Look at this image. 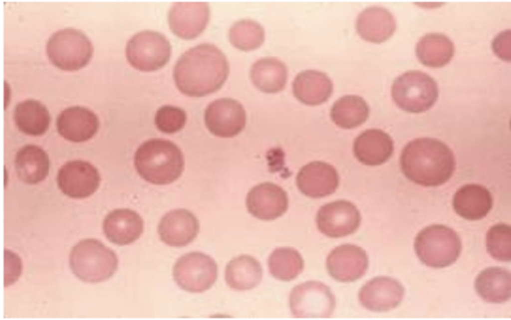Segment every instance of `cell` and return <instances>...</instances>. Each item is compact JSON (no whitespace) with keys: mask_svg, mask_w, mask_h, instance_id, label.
<instances>
[{"mask_svg":"<svg viewBox=\"0 0 511 320\" xmlns=\"http://www.w3.org/2000/svg\"><path fill=\"white\" fill-rule=\"evenodd\" d=\"M118 258L113 251L94 239L79 241L72 249L69 265L73 273L88 283L105 281L115 273Z\"/></svg>","mask_w":511,"mask_h":320,"instance_id":"cell-4","label":"cell"},{"mask_svg":"<svg viewBox=\"0 0 511 320\" xmlns=\"http://www.w3.org/2000/svg\"><path fill=\"white\" fill-rule=\"evenodd\" d=\"M493 204L492 196L485 187L478 184H468L455 193L453 199L455 211L462 218L477 220L486 217Z\"/></svg>","mask_w":511,"mask_h":320,"instance_id":"cell-23","label":"cell"},{"mask_svg":"<svg viewBox=\"0 0 511 320\" xmlns=\"http://www.w3.org/2000/svg\"><path fill=\"white\" fill-rule=\"evenodd\" d=\"M99 121L97 115L87 108L80 106L63 110L56 119L58 133L72 142H85L97 132Z\"/></svg>","mask_w":511,"mask_h":320,"instance_id":"cell-19","label":"cell"},{"mask_svg":"<svg viewBox=\"0 0 511 320\" xmlns=\"http://www.w3.org/2000/svg\"><path fill=\"white\" fill-rule=\"evenodd\" d=\"M126 57L129 63L142 71H155L169 61L171 46L162 33L145 30L134 34L127 42Z\"/></svg>","mask_w":511,"mask_h":320,"instance_id":"cell-8","label":"cell"},{"mask_svg":"<svg viewBox=\"0 0 511 320\" xmlns=\"http://www.w3.org/2000/svg\"><path fill=\"white\" fill-rule=\"evenodd\" d=\"M230 72L228 59L215 45L200 44L185 51L174 68L173 78L179 90L190 97H200L219 90Z\"/></svg>","mask_w":511,"mask_h":320,"instance_id":"cell-1","label":"cell"},{"mask_svg":"<svg viewBox=\"0 0 511 320\" xmlns=\"http://www.w3.org/2000/svg\"><path fill=\"white\" fill-rule=\"evenodd\" d=\"M335 298L328 286L317 281H308L291 291L289 306L297 318H327L334 311Z\"/></svg>","mask_w":511,"mask_h":320,"instance_id":"cell-10","label":"cell"},{"mask_svg":"<svg viewBox=\"0 0 511 320\" xmlns=\"http://www.w3.org/2000/svg\"><path fill=\"white\" fill-rule=\"evenodd\" d=\"M51 62L64 70H78L85 66L93 52L91 42L82 31L71 27L59 29L49 38L46 47Z\"/></svg>","mask_w":511,"mask_h":320,"instance_id":"cell-7","label":"cell"},{"mask_svg":"<svg viewBox=\"0 0 511 320\" xmlns=\"http://www.w3.org/2000/svg\"><path fill=\"white\" fill-rule=\"evenodd\" d=\"M204 121L208 130L221 138H232L245 128L246 111L242 104L231 98L214 100L206 108Z\"/></svg>","mask_w":511,"mask_h":320,"instance_id":"cell-11","label":"cell"},{"mask_svg":"<svg viewBox=\"0 0 511 320\" xmlns=\"http://www.w3.org/2000/svg\"><path fill=\"white\" fill-rule=\"evenodd\" d=\"M200 229L197 217L189 210L180 208L168 212L158 225L160 239L173 247L185 246L196 237Z\"/></svg>","mask_w":511,"mask_h":320,"instance_id":"cell-20","label":"cell"},{"mask_svg":"<svg viewBox=\"0 0 511 320\" xmlns=\"http://www.w3.org/2000/svg\"><path fill=\"white\" fill-rule=\"evenodd\" d=\"M230 42L235 47L249 51L259 47L264 40V30L258 22L243 19L235 22L229 31Z\"/></svg>","mask_w":511,"mask_h":320,"instance_id":"cell-34","label":"cell"},{"mask_svg":"<svg viewBox=\"0 0 511 320\" xmlns=\"http://www.w3.org/2000/svg\"><path fill=\"white\" fill-rule=\"evenodd\" d=\"M358 209L351 202L339 200L322 206L316 222L319 230L331 238L344 237L355 232L361 222Z\"/></svg>","mask_w":511,"mask_h":320,"instance_id":"cell-12","label":"cell"},{"mask_svg":"<svg viewBox=\"0 0 511 320\" xmlns=\"http://www.w3.org/2000/svg\"><path fill=\"white\" fill-rule=\"evenodd\" d=\"M511 273L499 267L482 271L477 277L475 288L478 295L487 302L501 304L511 297Z\"/></svg>","mask_w":511,"mask_h":320,"instance_id":"cell-27","label":"cell"},{"mask_svg":"<svg viewBox=\"0 0 511 320\" xmlns=\"http://www.w3.org/2000/svg\"><path fill=\"white\" fill-rule=\"evenodd\" d=\"M262 276L260 263L248 255L234 258L226 268V281L231 288L235 290H248L256 287L261 281Z\"/></svg>","mask_w":511,"mask_h":320,"instance_id":"cell-30","label":"cell"},{"mask_svg":"<svg viewBox=\"0 0 511 320\" xmlns=\"http://www.w3.org/2000/svg\"><path fill=\"white\" fill-rule=\"evenodd\" d=\"M173 274L175 282L182 289L200 293L214 284L217 278L218 267L210 256L193 252L183 255L177 261Z\"/></svg>","mask_w":511,"mask_h":320,"instance_id":"cell-9","label":"cell"},{"mask_svg":"<svg viewBox=\"0 0 511 320\" xmlns=\"http://www.w3.org/2000/svg\"><path fill=\"white\" fill-rule=\"evenodd\" d=\"M250 78L254 85L260 91L268 94L279 92L284 88L287 78L285 64L276 58H260L252 65Z\"/></svg>","mask_w":511,"mask_h":320,"instance_id":"cell-28","label":"cell"},{"mask_svg":"<svg viewBox=\"0 0 511 320\" xmlns=\"http://www.w3.org/2000/svg\"><path fill=\"white\" fill-rule=\"evenodd\" d=\"M184 164L180 149L167 140H148L138 148L134 155V165L138 174L156 185L168 184L177 180Z\"/></svg>","mask_w":511,"mask_h":320,"instance_id":"cell-3","label":"cell"},{"mask_svg":"<svg viewBox=\"0 0 511 320\" xmlns=\"http://www.w3.org/2000/svg\"><path fill=\"white\" fill-rule=\"evenodd\" d=\"M4 286L12 284L19 277L21 271V263L19 257L9 250H5Z\"/></svg>","mask_w":511,"mask_h":320,"instance_id":"cell-37","label":"cell"},{"mask_svg":"<svg viewBox=\"0 0 511 320\" xmlns=\"http://www.w3.org/2000/svg\"><path fill=\"white\" fill-rule=\"evenodd\" d=\"M404 295L402 285L388 277H378L360 289L359 300L366 309L373 312H387L398 307Z\"/></svg>","mask_w":511,"mask_h":320,"instance_id":"cell-18","label":"cell"},{"mask_svg":"<svg viewBox=\"0 0 511 320\" xmlns=\"http://www.w3.org/2000/svg\"><path fill=\"white\" fill-rule=\"evenodd\" d=\"M333 91L331 79L324 72L316 70H305L299 73L292 83L295 97L302 103L315 106L330 97Z\"/></svg>","mask_w":511,"mask_h":320,"instance_id":"cell-24","label":"cell"},{"mask_svg":"<svg viewBox=\"0 0 511 320\" xmlns=\"http://www.w3.org/2000/svg\"><path fill=\"white\" fill-rule=\"evenodd\" d=\"M356 28L360 36L365 40L380 43L393 34L396 29V21L387 9L372 6L360 13Z\"/></svg>","mask_w":511,"mask_h":320,"instance_id":"cell-25","label":"cell"},{"mask_svg":"<svg viewBox=\"0 0 511 320\" xmlns=\"http://www.w3.org/2000/svg\"><path fill=\"white\" fill-rule=\"evenodd\" d=\"M353 151L355 158L362 164L379 165L392 156L394 151L393 141L387 133L380 129H368L355 139Z\"/></svg>","mask_w":511,"mask_h":320,"instance_id":"cell-21","label":"cell"},{"mask_svg":"<svg viewBox=\"0 0 511 320\" xmlns=\"http://www.w3.org/2000/svg\"><path fill=\"white\" fill-rule=\"evenodd\" d=\"M57 181L59 188L66 195L73 198H83L96 191L100 184V176L98 169L89 162L75 160L61 167Z\"/></svg>","mask_w":511,"mask_h":320,"instance_id":"cell-13","label":"cell"},{"mask_svg":"<svg viewBox=\"0 0 511 320\" xmlns=\"http://www.w3.org/2000/svg\"><path fill=\"white\" fill-rule=\"evenodd\" d=\"M339 177L335 168L322 161H313L302 166L296 177V185L306 196L317 198L334 193Z\"/></svg>","mask_w":511,"mask_h":320,"instance_id":"cell-17","label":"cell"},{"mask_svg":"<svg viewBox=\"0 0 511 320\" xmlns=\"http://www.w3.org/2000/svg\"><path fill=\"white\" fill-rule=\"evenodd\" d=\"M391 95L401 109L419 113L434 105L438 98L439 89L435 80L428 74L419 70H410L394 80Z\"/></svg>","mask_w":511,"mask_h":320,"instance_id":"cell-6","label":"cell"},{"mask_svg":"<svg viewBox=\"0 0 511 320\" xmlns=\"http://www.w3.org/2000/svg\"><path fill=\"white\" fill-rule=\"evenodd\" d=\"M270 273L275 279L290 281L302 271L304 261L300 254L291 247L275 249L268 260Z\"/></svg>","mask_w":511,"mask_h":320,"instance_id":"cell-33","label":"cell"},{"mask_svg":"<svg viewBox=\"0 0 511 320\" xmlns=\"http://www.w3.org/2000/svg\"><path fill=\"white\" fill-rule=\"evenodd\" d=\"M400 164L408 179L420 185L431 187L442 185L451 178L456 161L452 150L441 141L420 138L404 147Z\"/></svg>","mask_w":511,"mask_h":320,"instance_id":"cell-2","label":"cell"},{"mask_svg":"<svg viewBox=\"0 0 511 320\" xmlns=\"http://www.w3.org/2000/svg\"><path fill=\"white\" fill-rule=\"evenodd\" d=\"M15 124L22 133L39 136L48 130L50 116L47 108L40 102L29 99L19 102L13 112Z\"/></svg>","mask_w":511,"mask_h":320,"instance_id":"cell-29","label":"cell"},{"mask_svg":"<svg viewBox=\"0 0 511 320\" xmlns=\"http://www.w3.org/2000/svg\"><path fill=\"white\" fill-rule=\"evenodd\" d=\"M141 217L128 208L116 209L105 217L103 229L107 238L118 245H128L138 239L143 231Z\"/></svg>","mask_w":511,"mask_h":320,"instance_id":"cell-22","label":"cell"},{"mask_svg":"<svg viewBox=\"0 0 511 320\" xmlns=\"http://www.w3.org/2000/svg\"><path fill=\"white\" fill-rule=\"evenodd\" d=\"M187 121L186 112L182 108L165 105L160 107L155 117V124L161 132L174 134L183 128Z\"/></svg>","mask_w":511,"mask_h":320,"instance_id":"cell-36","label":"cell"},{"mask_svg":"<svg viewBox=\"0 0 511 320\" xmlns=\"http://www.w3.org/2000/svg\"><path fill=\"white\" fill-rule=\"evenodd\" d=\"M414 249L420 261L426 266L442 268L450 266L459 258L462 243L452 228L441 224L425 227L417 235Z\"/></svg>","mask_w":511,"mask_h":320,"instance_id":"cell-5","label":"cell"},{"mask_svg":"<svg viewBox=\"0 0 511 320\" xmlns=\"http://www.w3.org/2000/svg\"><path fill=\"white\" fill-rule=\"evenodd\" d=\"M14 166L19 178L25 183L35 184L43 180L49 169L46 153L33 145L22 147L16 153Z\"/></svg>","mask_w":511,"mask_h":320,"instance_id":"cell-26","label":"cell"},{"mask_svg":"<svg viewBox=\"0 0 511 320\" xmlns=\"http://www.w3.org/2000/svg\"><path fill=\"white\" fill-rule=\"evenodd\" d=\"M248 211L262 220H272L282 216L287 210L288 198L286 192L276 184L266 182L253 187L246 198Z\"/></svg>","mask_w":511,"mask_h":320,"instance_id":"cell-15","label":"cell"},{"mask_svg":"<svg viewBox=\"0 0 511 320\" xmlns=\"http://www.w3.org/2000/svg\"><path fill=\"white\" fill-rule=\"evenodd\" d=\"M511 228L505 223L492 226L486 235V247L489 253L495 260L508 262L511 260Z\"/></svg>","mask_w":511,"mask_h":320,"instance_id":"cell-35","label":"cell"},{"mask_svg":"<svg viewBox=\"0 0 511 320\" xmlns=\"http://www.w3.org/2000/svg\"><path fill=\"white\" fill-rule=\"evenodd\" d=\"M210 7L204 1L175 2L170 9L168 20L172 31L185 39L198 36L206 28Z\"/></svg>","mask_w":511,"mask_h":320,"instance_id":"cell-14","label":"cell"},{"mask_svg":"<svg viewBox=\"0 0 511 320\" xmlns=\"http://www.w3.org/2000/svg\"><path fill=\"white\" fill-rule=\"evenodd\" d=\"M416 53L423 64L440 67L451 60L454 53V46L446 35L430 33L423 36L417 43Z\"/></svg>","mask_w":511,"mask_h":320,"instance_id":"cell-31","label":"cell"},{"mask_svg":"<svg viewBox=\"0 0 511 320\" xmlns=\"http://www.w3.org/2000/svg\"><path fill=\"white\" fill-rule=\"evenodd\" d=\"M329 275L342 282L355 281L365 273L368 258L365 251L355 245L346 244L333 249L326 260Z\"/></svg>","mask_w":511,"mask_h":320,"instance_id":"cell-16","label":"cell"},{"mask_svg":"<svg viewBox=\"0 0 511 320\" xmlns=\"http://www.w3.org/2000/svg\"><path fill=\"white\" fill-rule=\"evenodd\" d=\"M369 115V107L365 100L356 95H346L333 104L330 117L337 126L351 129L363 124Z\"/></svg>","mask_w":511,"mask_h":320,"instance_id":"cell-32","label":"cell"}]
</instances>
